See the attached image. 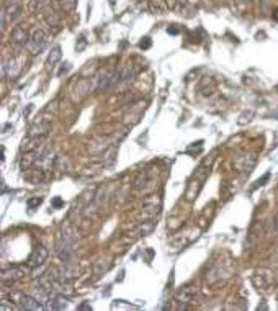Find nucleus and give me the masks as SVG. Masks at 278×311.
Instances as JSON below:
<instances>
[{
	"instance_id": "f257e3e1",
	"label": "nucleus",
	"mask_w": 278,
	"mask_h": 311,
	"mask_svg": "<svg viewBox=\"0 0 278 311\" xmlns=\"http://www.w3.org/2000/svg\"><path fill=\"white\" fill-rule=\"evenodd\" d=\"M46 46H48V34H46L44 30H34L31 34H29V41H28L26 48L31 54H34V56L41 54Z\"/></svg>"
},
{
	"instance_id": "f03ea898",
	"label": "nucleus",
	"mask_w": 278,
	"mask_h": 311,
	"mask_svg": "<svg viewBox=\"0 0 278 311\" xmlns=\"http://www.w3.org/2000/svg\"><path fill=\"white\" fill-rule=\"evenodd\" d=\"M252 282L259 290L267 292L272 289V285H274V282H275L274 272L269 271V269H259V271L254 274Z\"/></svg>"
},
{
	"instance_id": "7ed1b4c3",
	"label": "nucleus",
	"mask_w": 278,
	"mask_h": 311,
	"mask_svg": "<svg viewBox=\"0 0 278 311\" xmlns=\"http://www.w3.org/2000/svg\"><path fill=\"white\" fill-rule=\"evenodd\" d=\"M16 303H18V308L21 310H43L44 305L41 303L36 297L31 295H25V293H13Z\"/></svg>"
},
{
	"instance_id": "20e7f679",
	"label": "nucleus",
	"mask_w": 278,
	"mask_h": 311,
	"mask_svg": "<svg viewBox=\"0 0 278 311\" xmlns=\"http://www.w3.org/2000/svg\"><path fill=\"white\" fill-rule=\"evenodd\" d=\"M48 257H49L48 249H46L44 246H36V248L33 249L31 256H29V259H28V267H31V269L43 267L46 264V261H48Z\"/></svg>"
},
{
	"instance_id": "39448f33",
	"label": "nucleus",
	"mask_w": 278,
	"mask_h": 311,
	"mask_svg": "<svg viewBox=\"0 0 278 311\" xmlns=\"http://www.w3.org/2000/svg\"><path fill=\"white\" fill-rule=\"evenodd\" d=\"M195 295H197V287H193V285L183 287V289L179 293H177V297H175V302L179 303V307H177V308H179V310H185L187 305L192 303Z\"/></svg>"
},
{
	"instance_id": "423d86ee",
	"label": "nucleus",
	"mask_w": 278,
	"mask_h": 311,
	"mask_svg": "<svg viewBox=\"0 0 278 311\" xmlns=\"http://www.w3.org/2000/svg\"><path fill=\"white\" fill-rule=\"evenodd\" d=\"M29 41V34L26 31V28L23 26H16L11 30L10 33V44L15 46V48H23L25 44H28Z\"/></svg>"
},
{
	"instance_id": "0eeeda50",
	"label": "nucleus",
	"mask_w": 278,
	"mask_h": 311,
	"mask_svg": "<svg viewBox=\"0 0 278 311\" xmlns=\"http://www.w3.org/2000/svg\"><path fill=\"white\" fill-rule=\"evenodd\" d=\"M21 59L20 57H10L8 61H5L3 62V67H2V72L3 75H8L10 79H15V77H18L20 72H21Z\"/></svg>"
},
{
	"instance_id": "6e6552de",
	"label": "nucleus",
	"mask_w": 278,
	"mask_h": 311,
	"mask_svg": "<svg viewBox=\"0 0 278 311\" xmlns=\"http://www.w3.org/2000/svg\"><path fill=\"white\" fill-rule=\"evenodd\" d=\"M52 277L59 282H69L77 277V271L72 267H69L67 264H64V266H59V267H54L52 271L49 272Z\"/></svg>"
},
{
	"instance_id": "1a4fd4ad",
	"label": "nucleus",
	"mask_w": 278,
	"mask_h": 311,
	"mask_svg": "<svg viewBox=\"0 0 278 311\" xmlns=\"http://www.w3.org/2000/svg\"><path fill=\"white\" fill-rule=\"evenodd\" d=\"M26 271L21 267H10V269H3L2 271V282L3 284H13V282L20 280L25 277Z\"/></svg>"
},
{
	"instance_id": "9d476101",
	"label": "nucleus",
	"mask_w": 278,
	"mask_h": 311,
	"mask_svg": "<svg viewBox=\"0 0 278 311\" xmlns=\"http://www.w3.org/2000/svg\"><path fill=\"white\" fill-rule=\"evenodd\" d=\"M49 131H51V123L41 120V121H36L31 128H29V138L39 139V138L46 136Z\"/></svg>"
},
{
	"instance_id": "9b49d317",
	"label": "nucleus",
	"mask_w": 278,
	"mask_h": 311,
	"mask_svg": "<svg viewBox=\"0 0 278 311\" xmlns=\"http://www.w3.org/2000/svg\"><path fill=\"white\" fill-rule=\"evenodd\" d=\"M152 184H154V175L149 172H143V174H139L138 179H136L134 189L141 190V192H149L152 189Z\"/></svg>"
},
{
	"instance_id": "f8f14e48",
	"label": "nucleus",
	"mask_w": 278,
	"mask_h": 311,
	"mask_svg": "<svg viewBox=\"0 0 278 311\" xmlns=\"http://www.w3.org/2000/svg\"><path fill=\"white\" fill-rule=\"evenodd\" d=\"M256 162H257V159H256V156L254 154H249V156H242V157H239L238 161L234 162V166H236V169H238V171H241V172H251L252 171V167L256 166Z\"/></svg>"
},
{
	"instance_id": "ddd939ff",
	"label": "nucleus",
	"mask_w": 278,
	"mask_h": 311,
	"mask_svg": "<svg viewBox=\"0 0 278 311\" xmlns=\"http://www.w3.org/2000/svg\"><path fill=\"white\" fill-rule=\"evenodd\" d=\"M152 230H154V223L152 221L141 223L139 226H136L134 230L131 231V239H138V238L147 236L149 233H152Z\"/></svg>"
},
{
	"instance_id": "4468645a",
	"label": "nucleus",
	"mask_w": 278,
	"mask_h": 311,
	"mask_svg": "<svg viewBox=\"0 0 278 311\" xmlns=\"http://www.w3.org/2000/svg\"><path fill=\"white\" fill-rule=\"evenodd\" d=\"M2 13L5 15V18L8 16L10 21H15L16 18H20V16H21V5L13 2V3L10 5V7H3Z\"/></svg>"
},
{
	"instance_id": "2eb2a0df",
	"label": "nucleus",
	"mask_w": 278,
	"mask_h": 311,
	"mask_svg": "<svg viewBox=\"0 0 278 311\" xmlns=\"http://www.w3.org/2000/svg\"><path fill=\"white\" fill-rule=\"evenodd\" d=\"M25 179L29 182V184H41V182L44 180V171L38 167V169H34V171H29L25 175Z\"/></svg>"
},
{
	"instance_id": "dca6fc26",
	"label": "nucleus",
	"mask_w": 278,
	"mask_h": 311,
	"mask_svg": "<svg viewBox=\"0 0 278 311\" xmlns=\"http://www.w3.org/2000/svg\"><path fill=\"white\" fill-rule=\"evenodd\" d=\"M59 59H61V48L59 46H56V48H52L49 56H48V66L49 67H54L56 64L59 62Z\"/></svg>"
},
{
	"instance_id": "f3484780",
	"label": "nucleus",
	"mask_w": 278,
	"mask_h": 311,
	"mask_svg": "<svg viewBox=\"0 0 278 311\" xmlns=\"http://www.w3.org/2000/svg\"><path fill=\"white\" fill-rule=\"evenodd\" d=\"M110 269V261L108 259H98L95 264H93V272H95L97 275L106 272Z\"/></svg>"
},
{
	"instance_id": "a211bd4d",
	"label": "nucleus",
	"mask_w": 278,
	"mask_h": 311,
	"mask_svg": "<svg viewBox=\"0 0 278 311\" xmlns=\"http://www.w3.org/2000/svg\"><path fill=\"white\" fill-rule=\"evenodd\" d=\"M46 10V20H48L49 25H56V23L59 21V15H57V11L51 7V3L48 5V7H44Z\"/></svg>"
},
{
	"instance_id": "6ab92c4d",
	"label": "nucleus",
	"mask_w": 278,
	"mask_h": 311,
	"mask_svg": "<svg viewBox=\"0 0 278 311\" xmlns=\"http://www.w3.org/2000/svg\"><path fill=\"white\" fill-rule=\"evenodd\" d=\"M43 203V198H29L28 200V208L29 210H33V208H36V207H39V205Z\"/></svg>"
},
{
	"instance_id": "aec40b11",
	"label": "nucleus",
	"mask_w": 278,
	"mask_h": 311,
	"mask_svg": "<svg viewBox=\"0 0 278 311\" xmlns=\"http://www.w3.org/2000/svg\"><path fill=\"white\" fill-rule=\"evenodd\" d=\"M151 43H152V41L149 38H144V41H141V43H139V48L141 49H147L151 46Z\"/></svg>"
},
{
	"instance_id": "412c9836",
	"label": "nucleus",
	"mask_w": 278,
	"mask_h": 311,
	"mask_svg": "<svg viewBox=\"0 0 278 311\" xmlns=\"http://www.w3.org/2000/svg\"><path fill=\"white\" fill-rule=\"evenodd\" d=\"M61 2H62V5H64V7H66V8H74V5H75V0H61Z\"/></svg>"
},
{
	"instance_id": "4be33fe9",
	"label": "nucleus",
	"mask_w": 278,
	"mask_h": 311,
	"mask_svg": "<svg viewBox=\"0 0 278 311\" xmlns=\"http://www.w3.org/2000/svg\"><path fill=\"white\" fill-rule=\"evenodd\" d=\"M0 308H2L3 311H5V310H16L15 305H8L7 300H3V302H2V305H0Z\"/></svg>"
},
{
	"instance_id": "5701e85b",
	"label": "nucleus",
	"mask_w": 278,
	"mask_h": 311,
	"mask_svg": "<svg viewBox=\"0 0 278 311\" xmlns=\"http://www.w3.org/2000/svg\"><path fill=\"white\" fill-rule=\"evenodd\" d=\"M165 5H167L169 8H174L175 7V3H177V0H164Z\"/></svg>"
},
{
	"instance_id": "b1692460",
	"label": "nucleus",
	"mask_w": 278,
	"mask_h": 311,
	"mask_svg": "<svg viewBox=\"0 0 278 311\" xmlns=\"http://www.w3.org/2000/svg\"><path fill=\"white\" fill-rule=\"evenodd\" d=\"M275 230L278 233V213H277V218H275Z\"/></svg>"
},
{
	"instance_id": "393cba45",
	"label": "nucleus",
	"mask_w": 278,
	"mask_h": 311,
	"mask_svg": "<svg viewBox=\"0 0 278 311\" xmlns=\"http://www.w3.org/2000/svg\"><path fill=\"white\" fill-rule=\"evenodd\" d=\"M61 203H62L61 200H54V207H61Z\"/></svg>"
},
{
	"instance_id": "a878e982",
	"label": "nucleus",
	"mask_w": 278,
	"mask_h": 311,
	"mask_svg": "<svg viewBox=\"0 0 278 311\" xmlns=\"http://www.w3.org/2000/svg\"><path fill=\"white\" fill-rule=\"evenodd\" d=\"M151 2H152V3H159V2H161V0H151Z\"/></svg>"
}]
</instances>
